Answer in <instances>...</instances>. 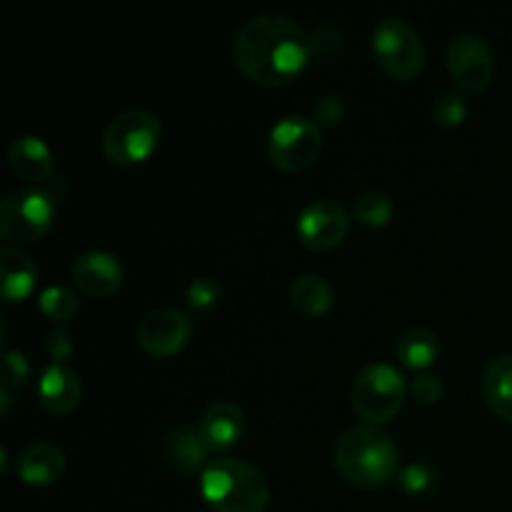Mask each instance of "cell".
<instances>
[{"instance_id":"52a82bcc","label":"cell","mask_w":512,"mask_h":512,"mask_svg":"<svg viewBox=\"0 0 512 512\" xmlns=\"http://www.w3.org/2000/svg\"><path fill=\"white\" fill-rule=\"evenodd\" d=\"M373 55L395 80H413L425 65V43L403 18H385L373 30Z\"/></svg>"},{"instance_id":"7a4b0ae2","label":"cell","mask_w":512,"mask_h":512,"mask_svg":"<svg viewBox=\"0 0 512 512\" xmlns=\"http://www.w3.org/2000/svg\"><path fill=\"white\" fill-rule=\"evenodd\" d=\"M335 468L355 488H380L398 473V448L378 425H353L335 443Z\"/></svg>"},{"instance_id":"44dd1931","label":"cell","mask_w":512,"mask_h":512,"mask_svg":"<svg viewBox=\"0 0 512 512\" xmlns=\"http://www.w3.org/2000/svg\"><path fill=\"white\" fill-rule=\"evenodd\" d=\"M398 360L410 370H425L440 355V338L428 328H410L398 340Z\"/></svg>"},{"instance_id":"5b68a950","label":"cell","mask_w":512,"mask_h":512,"mask_svg":"<svg viewBox=\"0 0 512 512\" xmlns=\"http://www.w3.org/2000/svg\"><path fill=\"white\" fill-rule=\"evenodd\" d=\"M403 373L390 363H370L353 383V408L368 425H380L400 413L408 393Z\"/></svg>"},{"instance_id":"ffe728a7","label":"cell","mask_w":512,"mask_h":512,"mask_svg":"<svg viewBox=\"0 0 512 512\" xmlns=\"http://www.w3.org/2000/svg\"><path fill=\"white\" fill-rule=\"evenodd\" d=\"M290 300L303 315L318 318V315L328 313L330 305H333V288L323 275L305 273L298 275L290 285Z\"/></svg>"},{"instance_id":"8992f818","label":"cell","mask_w":512,"mask_h":512,"mask_svg":"<svg viewBox=\"0 0 512 512\" xmlns=\"http://www.w3.org/2000/svg\"><path fill=\"white\" fill-rule=\"evenodd\" d=\"M58 203L43 188H18L0 200V233L5 240L30 243L53 228Z\"/></svg>"},{"instance_id":"83f0119b","label":"cell","mask_w":512,"mask_h":512,"mask_svg":"<svg viewBox=\"0 0 512 512\" xmlns=\"http://www.w3.org/2000/svg\"><path fill=\"white\" fill-rule=\"evenodd\" d=\"M410 393H413V398L418 400V403L433 405V403H438L440 398H443L445 385H443V380L438 378V375L420 373L418 378L410 383Z\"/></svg>"},{"instance_id":"30bf717a","label":"cell","mask_w":512,"mask_h":512,"mask_svg":"<svg viewBox=\"0 0 512 512\" xmlns=\"http://www.w3.org/2000/svg\"><path fill=\"white\" fill-rule=\"evenodd\" d=\"M193 338V320L178 308H155L140 320L138 343L150 355H173Z\"/></svg>"},{"instance_id":"4fadbf2b","label":"cell","mask_w":512,"mask_h":512,"mask_svg":"<svg viewBox=\"0 0 512 512\" xmlns=\"http://www.w3.org/2000/svg\"><path fill=\"white\" fill-rule=\"evenodd\" d=\"M80 395H83V385L75 370H70L65 363L50 360L38 383V398L43 408L55 415H65L80 403Z\"/></svg>"},{"instance_id":"f546056e","label":"cell","mask_w":512,"mask_h":512,"mask_svg":"<svg viewBox=\"0 0 512 512\" xmlns=\"http://www.w3.org/2000/svg\"><path fill=\"white\" fill-rule=\"evenodd\" d=\"M45 348H48L53 363H63L70 355V350H73V340H70V335L63 328H53L45 335Z\"/></svg>"},{"instance_id":"8fae6325","label":"cell","mask_w":512,"mask_h":512,"mask_svg":"<svg viewBox=\"0 0 512 512\" xmlns=\"http://www.w3.org/2000/svg\"><path fill=\"white\" fill-rule=\"evenodd\" d=\"M350 215L338 200H315L298 215V238L310 250H330L345 238Z\"/></svg>"},{"instance_id":"6da1fadb","label":"cell","mask_w":512,"mask_h":512,"mask_svg":"<svg viewBox=\"0 0 512 512\" xmlns=\"http://www.w3.org/2000/svg\"><path fill=\"white\" fill-rule=\"evenodd\" d=\"M313 55V38L280 13H263L245 20L235 33L233 58L240 73L260 85L290 83L305 70Z\"/></svg>"},{"instance_id":"603a6c76","label":"cell","mask_w":512,"mask_h":512,"mask_svg":"<svg viewBox=\"0 0 512 512\" xmlns=\"http://www.w3.org/2000/svg\"><path fill=\"white\" fill-rule=\"evenodd\" d=\"M38 308L48 315L50 320H70L75 313H78L80 303L78 295L73 293L65 285H48L43 293L38 295Z\"/></svg>"},{"instance_id":"ba28073f","label":"cell","mask_w":512,"mask_h":512,"mask_svg":"<svg viewBox=\"0 0 512 512\" xmlns=\"http://www.w3.org/2000/svg\"><path fill=\"white\" fill-rule=\"evenodd\" d=\"M323 148L320 125L308 115H285L273 125L268 138V155L285 173L310 168Z\"/></svg>"},{"instance_id":"7402d4cb","label":"cell","mask_w":512,"mask_h":512,"mask_svg":"<svg viewBox=\"0 0 512 512\" xmlns=\"http://www.w3.org/2000/svg\"><path fill=\"white\" fill-rule=\"evenodd\" d=\"M353 218L368 228H383L393 218V200L380 190H368L353 203Z\"/></svg>"},{"instance_id":"cb8c5ba5","label":"cell","mask_w":512,"mask_h":512,"mask_svg":"<svg viewBox=\"0 0 512 512\" xmlns=\"http://www.w3.org/2000/svg\"><path fill=\"white\" fill-rule=\"evenodd\" d=\"M433 118L435 123L443 125V128H455L465 120L468 115V108H465L463 95L455 93V90H445V93H438L433 98Z\"/></svg>"},{"instance_id":"3957f363","label":"cell","mask_w":512,"mask_h":512,"mask_svg":"<svg viewBox=\"0 0 512 512\" xmlns=\"http://www.w3.org/2000/svg\"><path fill=\"white\" fill-rule=\"evenodd\" d=\"M200 493L215 512H263L270 485L255 465L240 458H213L200 473Z\"/></svg>"},{"instance_id":"ac0fdd59","label":"cell","mask_w":512,"mask_h":512,"mask_svg":"<svg viewBox=\"0 0 512 512\" xmlns=\"http://www.w3.org/2000/svg\"><path fill=\"white\" fill-rule=\"evenodd\" d=\"M163 453L168 458V463L185 475L203 473L205 465L210 463V448L205 445L200 430L193 428H175L165 438Z\"/></svg>"},{"instance_id":"f1b7e54d","label":"cell","mask_w":512,"mask_h":512,"mask_svg":"<svg viewBox=\"0 0 512 512\" xmlns=\"http://www.w3.org/2000/svg\"><path fill=\"white\" fill-rule=\"evenodd\" d=\"M343 113L345 105L340 95H323V98H318V103H315L313 120L318 125H335L343 120Z\"/></svg>"},{"instance_id":"484cf974","label":"cell","mask_w":512,"mask_h":512,"mask_svg":"<svg viewBox=\"0 0 512 512\" xmlns=\"http://www.w3.org/2000/svg\"><path fill=\"white\" fill-rule=\"evenodd\" d=\"M400 485L408 493H425L435 485V470L428 463H410L400 470Z\"/></svg>"},{"instance_id":"d6986e66","label":"cell","mask_w":512,"mask_h":512,"mask_svg":"<svg viewBox=\"0 0 512 512\" xmlns=\"http://www.w3.org/2000/svg\"><path fill=\"white\" fill-rule=\"evenodd\" d=\"M483 390L485 400H488L490 410L498 415L500 420L512 423V355H498L490 360L483 375Z\"/></svg>"},{"instance_id":"277c9868","label":"cell","mask_w":512,"mask_h":512,"mask_svg":"<svg viewBox=\"0 0 512 512\" xmlns=\"http://www.w3.org/2000/svg\"><path fill=\"white\" fill-rule=\"evenodd\" d=\"M163 138L158 115L145 108H128L115 115L103 130V153L115 165H138L155 153Z\"/></svg>"},{"instance_id":"9a60e30c","label":"cell","mask_w":512,"mask_h":512,"mask_svg":"<svg viewBox=\"0 0 512 512\" xmlns=\"http://www.w3.org/2000/svg\"><path fill=\"white\" fill-rule=\"evenodd\" d=\"M198 430L203 435L205 445L210 448V453L213 450H225L238 443L240 435H243L245 413L240 410V405L230 403V400H218V403H213L205 410Z\"/></svg>"},{"instance_id":"7c38bea8","label":"cell","mask_w":512,"mask_h":512,"mask_svg":"<svg viewBox=\"0 0 512 512\" xmlns=\"http://www.w3.org/2000/svg\"><path fill=\"white\" fill-rule=\"evenodd\" d=\"M70 278H73L75 288L83 290L85 295L108 298L123 285V260L108 250H85L75 258Z\"/></svg>"},{"instance_id":"9c48e42d","label":"cell","mask_w":512,"mask_h":512,"mask_svg":"<svg viewBox=\"0 0 512 512\" xmlns=\"http://www.w3.org/2000/svg\"><path fill=\"white\" fill-rule=\"evenodd\" d=\"M448 68L460 88L480 93L493 80V53L480 35L460 33L448 45Z\"/></svg>"},{"instance_id":"5bb4252c","label":"cell","mask_w":512,"mask_h":512,"mask_svg":"<svg viewBox=\"0 0 512 512\" xmlns=\"http://www.w3.org/2000/svg\"><path fill=\"white\" fill-rule=\"evenodd\" d=\"M8 160L15 173L28 183H45L55 173V155L38 135H18L8 148Z\"/></svg>"},{"instance_id":"e0dca14e","label":"cell","mask_w":512,"mask_h":512,"mask_svg":"<svg viewBox=\"0 0 512 512\" xmlns=\"http://www.w3.org/2000/svg\"><path fill=\"white\" fill-rule=\"evenodd\" d=\"M0 285H3L5 303H18L25 300L38 285V268L18 248H0Z\"/></svg>"},{"instance_id":"4316f807","label":"cell","mask_w":512,"mask_h":512,"mask_svg":"<svg viewBox=\"0 0 512 512\" xmlns=\"http://www.w3.org/2000/svg\"><path fill=\"white\" fill-rule=\"evenodd\" d=\"M30 378V363L20 350H5L3 353V388L10 390L23 385Z\"/></svg>"},{"instance_id":"2e32d148","label":"cell","mask_w":512,"mask_h":512,"mask_svg":"<svg viewBox=\"0 0 512 512\" xmlns=\"http://www.w3.org/2000/svg\"><path fill=\"white\" fill-rule=\"evenodd\" d=\"M15 473L28 485H50L65 473V453L53 443H30L18 455Z\"/></svg>"},{"instance_id":"d4e9b609","label":"cell","mask_w":512,"mask_h":512,"mask_svg":"<svg viewBox=\"0 0 512 512\" xmlns=\"http://www.w3.org/2000/svg\"><path fill=\"white\" fill-rule=\"evenodd\" d=\"M223 288L213 278H195L188 288V303L195 310H213L220 303Z\"/></svg>"}]
</instances>
